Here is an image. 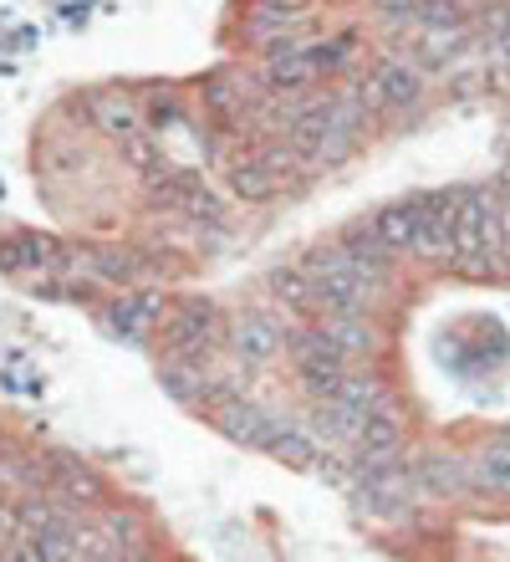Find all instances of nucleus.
<instances>
[{
	"mask_svg": "<svg viewBox=\"0 0 510 562\" xmlns=\"http://www.w3.org/2000/svg\"><path fill=\"white\" fill-rule=\"evenodd\" d=\"M454 267L465 277H500L506 261L500 256L510 251L506 231H500V200H490L485 190H454Z\"/></svg>",
	"mask_w": 510,
	"mask_h": 562,
	"instance_id": "nucleus-1",
	"label": "nucleus"
},
{
	"mask_svg": "<svg viewBox=\"0 0 510 562\" xmlns=\"http://www.w3.org/2000/svg\"><path fill=\"white\" fill-rule=\"evenodd\" d=\"M302 271L311 277V286H317V312L321 317H332V312H367L373 307V296L383 292V281L367 277L342 246H332V251H311L302 261Z\"/></svg>",
	"mask_w": 510,
	"mask_h": 562,
	"instance_id": "nucleus-2",
	"label": "nucleus"
},
{
	"mask_svg": "<svg viewBox=\"0 0 510 562\" xmlns=\"http://www.w3.org/2000/svg\"><path fill=\"white\" fill-rule=\"evenodd\" d=\"M219 338H225V327H219V312L215 302H204V296H190V302H179L174 323H169V348L179 358H190L200 363L204 353H215Z\"/></svg>",
	"mask_w": 510,
	"mask_h": 562,
	"instance_id": "nucleus-3",
	"label": "nucleus"
},
{
	"mask_svg": "<svg viewBox=\"0 0 510 562\" xmlns=\"http://www.w3.org/2000/svg\"><path fill=\"white\" fill-rule=\"evenodd\" d=\"M215 425L230 435V440L240 445H256V450H271V440H276V429H281V415H271L265 404L256 400H230V404H219L215 409Z\"/></svg>",
	"mask_w": 510,
	"mask_h": 562,
	"instance_id": "nucleus-4",
	"label": "nucleus"
},
{
	"mask_svg": "<svg viewBox=\"0 0 510 562\" xmlns=\"http://www.w3.org/2000/svg\"><path fill=\"white\" fill-rule=\"evenodd\" d=\"M454 251H460V240H454V194L423 200V225H419L413 256H423V261H454Z\"/></svg>",
	"mask_w": 510,
	"mask_h": 562,
	"instance_id": "nucleus-5",
	"label": "nucleus"
},
{
	"mask_svg": "<svg viewBox=\"0 0 510 562\" xmlns=\"http://www.w3.org/2000/svg\"><path fill=\"white\" fill-rule=\"evenodd\" d=\"M159 317H163V296L159 292H128L102 312V323L113 327L117 338H133V342L148 338V333L159 327Z\"/></svg>",
	"mask_w": 510,
	"mask_h": 562,
	"instance_id": "nucleus-6",
	"label": "nucleus"
},
{
	"mask_svg": "<svg viewBox=\"0 0 510 562\" xmlns=\"http://www.w3.org/2000/svg\"><path fill=\"white\" fill-rule=\"evenodd\" d=\"M281 342H286V333H281V323L276 317H265V312H246V317H235L230 323V348L246 358V363L276 358Z\"/></svg>",
	"mask_w": 510,
	"mask_h": 562,
	"instance_id": "nucleus-7",
	"label": "nucleus"
},
{
	"mask_svg": "<svg viewBox=\"0 0 510 562\" xmlns=\"http://www.w3.org/2000/svg\"><path fill=\"white\" fill-rule=\"evenodd\" d=\"M363 92L383 108H413L423 98V77H419V67H408V61H383Z\"/></svg>",
	"mask_w": 510,
	"mask_h": 562,
	"instance_id": "nucleus-8",
	"label": "nucleus"
},
{
	"mask_svg": "<svg viewBox=\"0 0 510 562\" xmlns=\"http://www.w3.org/2000/svg\"><path fill=\"white\" fill-rule=\"evenodd\" d=\"M337 246H342V251H348L352 261H358V267H363L373 281H383V286H388V271H394V251H388V240L378 236V225H367V221L348 225Z\"/></svg>",
	"mask_w": 510,
	"mask_h": 562,
	"instance_id": "nucleus-9",
	"label": "nucleus"
},
{
	"mask_svg": "<svg viewBox=\"0 0 510 562\" xmlns=\"http://www.w3.org/2000/svg\"><path fill=\"white\" fill-rule=\"evenodd\" d=\"M265 82H271V92H302L306 82H317V61H311V52H306V46L281 42V46H271Z\"/></svg>",
	"mask_w": 510,
	"mask_h": 562,
	"instance_id": "nucleus-10",
	"label": "nucleus"
},
{
	"mask_svg": "<svg viewBox=\"0 0 510 562\" xmlns=\"http://www.w3.org/2000/svg\"><path fill=\"white\" fill-rule=\"evenodd\" d=\"M398 445H404V419H398L388 404H378V409L363 419V429H358V456H363V465L394 460Z\"/></svg>",
	"mask_w": 510,
	"mask_h": 562,
	"instance_id": "nucleus-11",
	"label": "nucleus"
},
{
	"mask_svg": "<svg viewBox=\"0 0 510 562\" xmlns=\"http://www.w3.org/2000/svg\"><path fill=\"white\" fill-rule=\"evenodd\" d=\"M317 327L332 338V348L348 358V363H352V358H373V353H378V333L363 323V312H332V317H321Z\"/></svg>",
	"mask_w": 510,
	"mask_h": 562,
	"instance_id": "nucleus-12",
	"label": "nucleus"
},
{
	"mask_svg": "<svg viewBox=\"0 0 510 562\" xmlns=\"http://www.w3.org/2000/svg\"><path fill=\"white\" fill-rule=\"evenodd\" d=\"M378 236L388 240V251H413L419 246V225H423V200H398V205H383L373 215Z\"/></svg>",
	"mask_w": 510,
	"mask_h": 562,
	"instance_id": "nucleus-13",
	"label": "nucleus"
},
{
	"mask_svg": "<svg viewBox=\"0 0 510 562\" xmlns=\"http://www.w3.org/2000/svg\"><path fill=\"white\" fill-rule=\"evenodd\" d=\"M92 119H98V128L107 138H117V144H128V138L144 134V113H138L128 98H117V92H98V98H92Z\"/></svg>",
	"mask_w": 510,
	"mask_h": 562,
	"instance_id": "nucleus-14",
	"label": "nucleus"
},
{
	"mask_svg": "<svg viewBox=\"0 0 510 562\" xmlns=\"http://www.w3.org/2000/svg\"><path fill=\"white\" fill-rule=\"evenodd\" d=\"M413 481H419L429 496H460V491L469 486V471H465V460H454V456H423L419 465H413Z\"/></svg>",
	"mask_w": 510,
	"mask_h": 562,
	"instance_id": "nucleus-15",
	"label": "nucleus"
},
{
	"mask_svg": "<svg viewBox=\"0 0 510 562\" xmlns=\"http://www.w3.org/2000/svg\"><path fill=\"white\" fill-rule=\"evenodd\" d=\"M52 471H57V502L61 506H98L102 502V481L92 471H82L77 460H67V456H57L52 460Z\"/></svg>",
	"mask_w": 510,
	"mask_h": 562,
	"instance_id": "nucleus-16",
	"label": "nucleus"
},
{
	"mask_svg": "<svg viewBox=\"0 0 510 562\" xmlns=\"http://www.w3.org/2000/svg\"><path fill=\"white\" fill-rule=\"evenodd\" d=\"M286 144H292L302 159H327V103L302 108V113L286 123Z\"/></svg>",
	"mask_w": 510,
	"mask_h": 562,
	"instance_id": "nucleus-17",
	"label": "nucleus"
},
{
	"mask_svg": "<svg viewBox=\"0 0 510 562\" xmlns=\"http://www.w3.org/2000/svg\"><path fill=\"white\" fill-rule=\"evenodd\" d=\"M230 190L240 194L246 205H265V200H276L281 175L265 159H246V164H235L230 169Z\"/></svg>",
	"mask_w": 510,
	"mask_h": 562,
	"instance_id": "nucleus-18",
	"label": "nucleus"
},
{
	"mask_svg": "<svg viewBox=\"0 0 510 562\" xmlns=\"http://www.w3.org/2000/svg\"><path fill=\"white\" fill-rule=\"evenodd\" d=\"M296 373H302V389L311 400H337L342 384H348V363L342 358H296Z\"/></svg>",
	"mask_w": 510,
	"mask_h": 562,
	"instance_id": "nucleus-19",
	"label": "nucleus"
},
{
	"mask_svg": "<svg viewBox=\"0 0 510 562\" xmlns=\"http://www.w3.org/2000/svg\"><path fill=\"white\" fill-rule=\"evenodd\" d=\"M469 486H475V491H490V496H510V445L506 440H496L480 460H475Z\"/></svg>",
	"mask_w": 510,
	"mask_h": 562,
	"instance_id": "nucleus-20",
	"label": "nucleus"
},
{
	"mask_svg": "<svg viewBox=\"0 0 510 562\" xmlns=\"http://www.w3.org/2000/svg\"><path fill=\"white\" fill-rule=\"evenodd\" d=\"M102 537H107V548H113V558H138V542H144V527H138V517H123V512H107V517H102Z\"/></svg>",
	"mask_w": 510,
	"mask_h": 562,
	"instance_id": "nucleus-21",
	"label": "nucleus"
},
{
	"mask_svg": "<svg viewBox=\"0 0 510 562\" xmlns=\"http://www.w3.org/2000/svg\"><path fill=\"white\" fill-rule=\"evenodd\" d=\"M163 389H169L179 404H204V394H209V379L190 369V358H179L174 369H163Z\"/></svg>",
	"mask_w": 510,
	"mask_h": 562,
	"instance_id": "nucleus-22",
	"label": "nucleus"
},
{
	"mask_svg": "<svg viewBox=\"0 0 510 562\" xmlns=\"http://www.w3.org/2000/svg\"><path fill=\"white\" fill-rule=\"evenodd\" d=\"M271 292H276L286 307H317V286H311V277H306V271L276 267V271H271Z\"/></svg>",
	"mask_w": 510,
	"mask_h": 562,
	"instance_id": "nucleus-23",
	"label": "nucleus"
},
{
	"mask_svg": "<svg viewBox=\"0 0 510 562\" xmlns=\"http://www.w3.org/2000/svg\"><path fill=\"white\" fill-rule=\"evenodd\" d=\"M15 506H21V537H36V532H46V527H57V521L67 517V506L42 502V496H26V502H15Z\"/></svg>",
	"mask_w": 510,
	"mask_h": 562,
	"instance_id": "nucleus-24",
	"label": "nucleus"
},
{
	"mask_svg": "<svg viewBox=\"0 0 510 562\" xmlns=\"http://www.w3.org/2000/svg\"><path fill=\"white\" fill-rule=\"evenodd\" d=\"M419 26L423 31H460L465 26V5H460V0H419Z\"/></svg>",
	"mask_w": 510,
	"mask_h": 562,
	"instance_id": "nucleus-25",
	"label": "nucleus"
},
{
	"mask_svg": "<svg viewBox=\"0 0 510 562\" xmlns=\"http://www.w3.org/2000/svg\"><path fill=\"white\" fill-rule=\"evenodd\" d=\"M337 400L348 404V409H358V415H373L378 404H388V400H383V389L373 384V379H352V373H348V384H342V394H337Z\"/></svg>",
	"mask_w": 510,
	"mask_h": 562,
	"instance_id": "nucleus-26",
	"label": "nucleus"
},
{
	"mask_svg": "<svg viewBox=\"0 0 510 562\" xmlns=\"http://www.w3.org/2000/svg\"><path fill=\"white\" fill-rule=\"evenodd\" d=\"M88 267L98 271V277H107V281H128L133 271H138V261H123L117 251H92V256H88Z\"/></svg>",
	"mask_w": 510,
	"mask_h": 562,
	"instance_id": "nucleus-27",
	"label": "nucleus"
},
{
	"mask_svg": "<svg viewBox=\"0 0 510 562\" xmlns=\"http://www.w3.org/2000/svg\"><path fill=\"white\" fill-rule=\"evenodd\" d=\"M123 154H128L138 169H163V154H159V144H154V134H148V128L138 138H128V144H123Z\"/></svg>",
	"mask_w": 510,
	"mask_h": 562,
	"instance_id": "nucleus-28",
	"label": "nucleus"
},
{
	"mask_svg": "<svg viewBox=\"0 0 510 562\" xmlns=\"http://www.w3.org/2000/svg\"><path fill=\"white\" fill-rule=\"evenodd\" d=\"M352 57V36H337L327 46H311V61H317V72H337L342 61Z\"/></svg>",
	"mask_w": 510,
	"mask_h": 562,
	"instance_id": "nucleus-29",
	"label": "nucleus"
},
{
	"mask_svg": "<svg viewBox=\"0 0 510 562\" xmlns=\"http://www.w3.org/2000/svg\"><path fill=\"white\" fill-rule=\"evenodd\" d=\"M184 215H194V221H209V225H219V215H225V210H219V200H215V194L194 190V194H190V205H184Z\"/></svg>",
	"mask_w": 510,
	"mask_h": 562,
	"instance_id": "nucleus-30",
	"label": "nucleus"
},
{
	"mask_svg": "<svg viewBox=\"0 0 510 562\" xmlns=\"http://www.w3.org/2000/svg\"><path fill=\"white\" fill-rule=\"evenodd\" d=\"M5 542H21V506L15 502H0V552Z\"/></svg>",
	"mask_w": 510,
	"mask_h": 562,
	"instance_id": "nucleus-31",
	"label": "nucleus"
},
{
	"mask_svg": "<svg viewBox=\"0 0 510 562\" xmlns=\"http://www.w3.org/2000/svg\"><path fill=\"white\" fill-rule=\"evenodd\" d=\"M383 21H419V0H373Z\"/></svg>",
	"mask_w": 510,
	"mask_h": 562,
	"instance_id": "nucleus-32",
	"label": "nucleus"
},
{
	"mask_svg": "<svg viewBox=\"0 0 510 562\" xmlns=\"http://www.w3.org/2000/svg\"><path fill=\"white\" fill-rule=\"evenodd\" d=\"M496 440H506V445H510V425H506V429H500V435H496Z\"/></svg>",
	"mask_w": 510,
	"mask_h": 562,
	"instance_id": "nucleus-33",
	"label": "nucleus"
},
{
	"mask_svg": "<svg viewBox=\"0 0 510 562\" xmlns=\"http://www.w3.org/2000/svg\"><path fill=\"white\" fill-rule=\"evenodd\" d=\"M0 481H5V471H0Z\"/></svg>",
	"mask_w": 510,
	"mask_h": 562,
	"instance_id": "nucleus-34",
	"label": "nucleus"
}]
</instances>
